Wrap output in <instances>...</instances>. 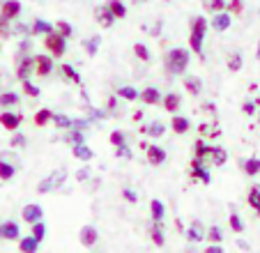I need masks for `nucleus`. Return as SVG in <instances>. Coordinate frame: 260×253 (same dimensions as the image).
<instances>
[{"mask_svg":"<svg viewBox=\"0 0 260 253\" xmlns=\"http://www.w3.org/2000/svg\"><path fill=\"white\" fill-rule=\"evenodd\" d=\"M242 65H244V58H242V53H233L231 58H228V69H231V72H240Z\"/></svg>","mask_w":260,"mask_h":253,"instance_id":"obj_37","label":"nucleus"},{"mask_svg":"<svg viewBox=\"0 0 260 253\" xmlns=\"http://www.w3.org/2000/svg\"><path fill=\"white\" fill-rule=\"evenodd\" d=\"M19 104V94L16 92H3L0 94V106H16Z\"/></svg>","mask_w":260,"mask_h":253,"instance_id":"obj_36","label":"nucleus"},{"mask_svg":"<svg viewBox=\"0 0 260 253\" xmlns=\"http://www.w3.org/2000/svg\"><path fill=\"white\" fill-rule=\"evenodd\" d=\"M134 3H138V5H141V3H147V0H134Z\"/></svg>","mask_w":260,"mask_h":253,"instance_id":"obj_58","label":"nucleus"},{"mask_svg":"<svg viewBox=\"0 0 260 253\" xmlns=\"http://www.w3.org/2000/svg\"><path fill=\"white\" fill-rule=\"evenodd\" d=\"M35 58H23L19 62V69H16V76H19V81H25V78L30 76V72H35Z\"/></svg>","mask_w":260,"mask_h":253,"instance_id":"obj_17","label":"nucleus"},{"mask_svg":"<svg viewBox=\"0 0 260 253\" xmlns=\"http://www.w3.org/2000/svg\"><path fill=\"white\" fill-rule=\"evenodd\" d=\"M134 53H136V58L143 60V62H147V60H150V49H147L145 44H141V42H138V44H134Z\"/></svg>","mask_w":260,"mask_h":253,"instance_id":"obj_38","label":"nucleus"},{"mask_svg":"<svg viewBox=\"0 0 260 253\" xmlns=\"http://www.w3.org/2000/svg\"><path fill=\"white\" fill-rule=\"evenodd\" d=\"M207 239H210V242H221V239H223V230H221L219 226H212V228L207 230Z\"/></svg>","mask_w":260,"mask_h":253,"instance_id":"obj_46","label":"nucleus"},{"mask_svg":"<svg viewBox=\"0 0 260 253\" xmlns=\"http://www.w3.org/2000/svg\"><path fill=\"white\" fill-rule=\"evenodd\" d=\"M189 67V51L182 49V46H175V49L168 51L166 55V69L168 74L177 76V74H184V69Z\"/></svg>","mask_w":260,"mask_h":253,"instance_id":"obj_1","label":"nucleus"},{"mask_svg":"<svg viewBox=\"0 0 260 253\" xmlns=\"http://www.w3.org/2000/svg\"><path fill=\"white\" fill-rule=\"evenodd\" d=\"M150 235H152V242L157 244V246H164V244H166V237H164V230H161V221H154Z\"/></svg>","mask_w":260,"mask_h":253,"instance_id":"obj_29","label":"nucleus"},{"mask_svg":"<svg viewBox=\"0 0 260 253\" xmlns=\"http://www.w3.org/2000/svg\"><path fill=\"white\" fill-rule=\"evenodd\" d=\"M19 235H21V228L16 221H3V224H0V237L3 239L14 242V239H19Z\"/></svg>","mask_w":260,"mask_h":253,"instance_id":"obj_8","label":"nucleus"},{"mask_svg":"<svg viewBox=\"0 0 260 253\" xmlns=\"http://www.w3.org/2000/svg\"><path fill=\"white\" fill-rule=\"evenodd\" d=\"M231 12H233V14H242V12H244V3H242V0H233V3H231Z\"/></svg>","mask_w":260,"mask_h":253,"instance_id":"obj_53","label":"nucleus"},{"mask_svg":"<svg viewBox=\"0 0 260 253\" xmlns=\"http://www.w3.org/2000/svg\"><path fill=\"white\" fill-rule=\"evenodd\" d=\"M171 126H173V132L175 134H187L189 126H191V122H189V117H184V115H175L171 120Z\"/></svg>","mask_w":260,"mask_h":253,"instance_id":"obj_18","label":"nucleus"},{"mask_svg":"<svg viewBox=\"0 0 260 253\" xmlns=\"http://www.w3.org/2000/svg\"><path fill=\"white\" fill-rule=\"evenodd\" d=\"M72 152H74V156H76V159H81V161H90V159L94 156V152L90 150L85 143H79V145H74Z\"/></svg>","mask_w":260,"mask_h":253,"instance_id":"obj_24","label":"nucleus"},{"mask_svg":"<svg viewBox=\"0 0 260 253\" xmlns=\"http://www.w3.org/2000/svg\"><path fill=\"white\" fill-rule=\"evenodd\" d=\"M184 88H187L189 94H201V88H203V81L198 76H184Z\"/></svg>","mask_w":260,"mask_h":253,"instance_id":"obj_22","label":"nucleus"},{"mask_svg":"<svg viewBox=\"0 0 260 253\" xmlns=\"http://www.w3.org/2000/svg\"><path fill=\"white\" fill-rule=\"evenodd\" d=\"M207 10H210L212 14L223 12V10H226V0H207Z\"/></svg>","mask_w":260,"mask_h":253,"instance_id":"obj_43","label":"nucleus"},{"mask_svg":"<svg viewBox=\"0 0 260 253\" xmlns=\"http://www.w3.org/2000/svg\"><path fill=\"white\" fill-rule=\"evenodd\" d=\"M55 30H60L64 37H72V35H74L72 23H67V21H58V23H55Z\"/></svg>","mask_w":260,"mask_h":253,"instance_id":"obj_47","label":"nucleus"},{"mask_svg":"<svg viewBox=\"0 0 260 253\" xmlns=\"http://www.w3.org/2000/svg\"><path fill=\"white\" fill-rule=\"evenodd\" d=\"M99 42H102V37H99V35H97V37H92V39H85V42H83L85 53H88V55H94V53H97Z\"/></svg>","mask_w":260,"mask_h":253,"instance_id":"obj_34","label":"nucleus"},{"mask_svg":"<svg viewBox=\"0 0 260 253\" xmlns=\"http://www.w3.org/2000/svg\"><path fill=\"white\" fill-rule=\"evenodd\" d=\"M64 180H67V171H64V168H58V171L49 173V175L37 184V191H40V194H51V191L60 189V186L64 184Z\"/></svg>","mask_w":260,"mask_h":253,"instance_id":"obj_2","label":"nucleus"},{"mask_svg":"<svg viewBox=\"0 0 260 253\" xmlns=\"http://www.w3.org/2000/svg\"><path fill=\"white\" fill-rule=\"evenodd\" d=\"M122 198L127 200V203H136L138 196H136V191L134 189H122Z\"/></svg>","mask_w":260,"mask_h":253,"instance_id":"obj_51","label":"nucleus"},{"mask_svg":"<svg viewBox=\"0 0 260 253\" xmlns=\"http://www.w3.org/2000/svg\"><path fill=\"white\" fill-rule=\"evenodd\" d=\"M212 159H214V164L216 166H223L228 161V152L223 150V147H212Z\"/></svg>","mask_w":260,"mask_h":253,"instance_id":"obj_33","label":"nucleus"},{"mask_svg":"<svg viewBox=\"0 0 260 253\" xmlns=\"http://www.w3.org/2000/svg\"><path fill=\"white\" fill-rule=\"evenodd\" d=\"M44 44H46V49L51 51V55H55V58H62V55L67 53V37H64L60 30H53V33L46 35Z\"/></svg>","mask_w":260,"mask_h":253,"instance_id":"obj_3","label":"nucleus"},{"mask_svg":"<svg viewBox=\"0 0 260 253\" xmlns=\"http://www.w3.org/2000/svg\"><path fill=\"white\" fill-rule=\"evenodd\" d=\"M53 25L49 23V21H42V19H35V23H32V35H49V33H53Z\"/></svg>","mask_w":260,"mask_h":253,"instance_id":"obj_28","label":"nucleus"},{"mask_svg":"<svg viewBox=\"0 0 260 253\" xmlns=\"http://www.w3.org/2000/svg\"><path fill=\"white\" fill-rule=\"evenodd\" d=\"M150 212H152V221H164L166 219V205H164L159 198H154L152 203H150Z\"/></svg>","mask_w":260,"mask_h":253,"instance_id":"obj_20","label":"nucleus"},{"mask_svg":"<svg viewBox=\"0 0 260 253\" xmlns=\"http://www.w3.org/2000/svg\"><path fill=\"white\" fill-rule=\"evenodd\" d=\"M191 168H193V177H196V180H201L203 184H210V182H212L210 171H207V168H203V159H201V156H196V159H193Z\"/></svg>","mask_w":260,"mask_h":253,"instance_id":"obj_12","label":"nucleus"},{"mask_svg":"<svg viewBox=\"0 0 260 253\" xmlns=\"http://www.w3.org/2000/svg\"><path fill=\"white\" fill-rule=\"evenodd\" d=\"M143 132L147 134V136H152V138H159L164 132H166V124L164 122H152V124H147L143 126Z\"/></svg>","mask_w":260,"mask_h":253,"instance_id":"obj_30","label":"nucleus"},{"mask_svg":"<svg viewBox=\"0 0 260 253\" xmlns=\"http://www.w3.org/2000/svg\"><path fill=\"white\" fill-rule=\"evenodd\" d=\"M180 102H182V97L177 92H168L166 97L161 99V104H164V108H166L168 113H175L177 108H180Z\"/></svg>","mask_w":260,"mask_h":253,"instance_id":"obj_19","label":"nucleus"},{"mask_svg":"<svg viewBox=\"0 0 260 253\" xmlns=\"http://www.w3.org/2000/svg\"><path fill=\"white\" fill-rule=\"evenodd\" d=\"M255 55H258V58H260V46H258V51H255Z\"/></svg>","mask_w":260,"mask_h":253,"instance_id":"obj_59","label":"nucleus"},{"mask_svg":"<svg viewBox=\"0 0 260 253\" xmlns=\"http://www.w3.org/2000/svg\"><path fill=\"white\" fill-rule=\"evenodd\" d=\"M118 97L127 99V102H136V99H141V92L132 85H122V88H118Z\"/></svg>","mask_w":260,"mask_h":253,"instance_id":"obj_27","label":"nucleus"},{"mask_svg":"<svg viewBox=\"0 0 260 253\" xmlns=\"http://www.w3.org/2000/svg\"><path fill=\"white\" fill-rule=\"evenodd\" d=\"M49 122H53V113L49 108H40V111L35 113V124L37 126H46Z\"/></svg>","mask_w":260,"mask_h":253,"instance_id":"obj_26","label":"nucleus"},{"mask_svg":"<svg viewBox=\"0 0 260 253\" xmlns=\"http://www.w3.org/2000/svg\"><path fill=\"white\" fill-rule=\"evenodd\" d=\"M53 124L60 126V129H72L74 126V120L67 115H62V113H53Z\"/></svg>","mask_w":260,"mask_h":253,"instance_id":"obj_31","label":"nucleus"},{"mask_svg":"<svg viewBox=\"0 0 260 253\" xmlns=\"http://www.w3.org/2000/svg\"><path fill=\"white\" fill-rule=\"evenodd\" d=\"M88 177H90V168H88V166H85V168H81V171L76 173V180H79V182H85Z\"/></svg>","mask_w":260,"mask_h":253,"instance_id":"obj_54","label":"nucleus"},{"mask_svg":"<svg viewBox=\"0 0 260 253\" xmlns=\"http://www.w3.org/2000/svg\"><path fill=\"white\" fill-rule=\"evenodd\" d=\"M21 216H23L25 224L32 226L35 221H42V216H44V209H42V205H37V203H28L23 209H21Z\"/></svg>","mask_w":260,"mask_h":253,"instance_id":"obj_4","label":"nucleus"},{"mask_svg":"<svg viewBox=\"0 0 260 253\" xmlns=\"http://www.w3.org/2000/svg\"><path fill=\"white\" fill-rule=\"evenodd\" d=\"M19 14H21V3H19V0H5V3H3V7H0V16H3V19H7V21L16 19Z\"/></svg>","mask_w":260,"mask_h":253,"instance_id":"obj_10","label":"nucleus"},{"mask_svg":"<svg viewBox=\"0 0 260 253\" xmlns=\"http://www.w3.org/2000/svg\"><path fill=\"white\" fill-rule=\"evenodd\" d=\"M10 145L12 147H23L25 145V136H23V134H14V136H12V141H10Z\"/></svg>","mask_w":260,"mask_h":253,"instance_id":"obj_50","label":"nucleus"},{"mask_svg":"<svg viewBox=\"0 0 260 253\" xmlns=\"http://www.w3.org/2000/svg\"><path fill=\"white\" fill-rule=\"evenodd\" d=\"M242 168H244V173L249 177H255L260 173V159L258 156H251V159H244L242 161Z\"/></svg>","mask_w":260,"mask_h":253,"instance_id":"obj_21","label":"nucleus"},{"mask_svg":"<svg viewBox=\"0 0 260 253\" xmlns=\"http://www.w3.org/2000/svg\"><path fill=\"white\" fill-rule=\"evenodd\" d=\"M14 175H16V168H14V166L0 159V180H12Z\"/></svg>","mask_w":260,"mask_h":253,"instance_id":"obj_32","label":"nucleus"},{"mask_svg":"<svg viewBox=\"0 0 260 253\" xmlns=\"http://www.w3.org/2000/svg\"><path fill=\"white\" fill-rule=\"evenodd\" d=\"M228 221H231V228L235 230V233H244V221L240 219V214H237V212H231Z\"/></svg>","mask_w":260,"mask_h":253,"instance_id":"obj_39","label":"nucleus"},{"mask_svg":"<svg viewBox=\"0 0 260 253\" xmlns=\"http://www.w3.org/2000/svg\"><path fill=\"white\" fill-rule=\"evenodd\" d=\"M23 92L28 94V97H40V94H42V90L37 88V85H32V83H30L28 78H25V81H23Z\"/></svg>","mask_w":260,"mask_h":253,"instance_id":"obj_44","label":"nucleus"},{"mask_svg":"<svg viewBox=\"0 0 260 253\" xmlns=\"http://www.w3.org/2000/svg\"><path fill=\"white\" fill-rule=\"evenodd\" d=\"M106 5H108V10L115 14V19H124V16H127V5H124L122 0H108Z\"/></svg>","mask_w":260,"mask_h":253,"instance_id":"obj_25","label":"nucleus"},{"mask_svg":"<svg viewBox=\"0 0 260 253\" xmlns=\"http://www.w3.org/2000/svg\"><path fill=\"white\" fill-rule=\"evenodd\" d=\"M207 154H212V147L207 145V143H203V141H198L196 143V156H207Z\"/></svg>","mask_w":260,"mask_h":253,"instance_id":"obj_48","label":"nucleus"},{"mask_svg":"<svg viewBox=\"0 0 260 253\" xmlns=\"http://www.w3.org/2000/svg\"><path fill=\"white\" fill-rule=\"evenodd\" d=\"M184 235H187L189 242H203V239L207 237L205 230H203V224H201V221H193V224L189 226V230H187Z\"/></svg>","mask_w":260,"mask_h":253,"instance_id":"obj_16","label":"nucleus"},{"mask_svg":"<svg viewBox=\"0 0 260 253\" xmlns=\"http://www.w3.org/2000/svg\"><path fill=\"white\" fill-rule=\"evenodd\" d=\"M166 3H168V0H166Z\"/></svg>","mask_w":260,"mask_h":253,"instance_id":"obj_60","label":"nucleus"},{"mask_svg":"<svg viewBox=\"0 0 260 253\" xmlns=\"http://www.w3.org/2000/svg\"><path fill=\"white\" fill-rule=\"evenodd\" d=\"M115 104H118V99L115 97H108V102H106V108L111 111V108H115Z\"/></svg>","mask_w":260,"mask_h":253,"instance_id":"obj_56","label":"nucleus"},{"mask_svg":"<svg viewBox=\"0 0 260 253\" xmlns=\"http://www.w3.org/2000/svg\"><path fill=\"white\" fill-rule=\"evenodd\" d=\"M161 99L164 97H161V92H159L157 88H145L141 92V102L145 104V106H154V104H159Z\"/></svg>","mask_w":260,"mask_h":253,"instance_id":"obj_15","label":"nucleus"},{"mask_svg":"<svg viewBox=\"0 0 260 253\" xmlns=\"http://www.w3.org/2000/svg\"><path fill=\"white\" fill-rule=\"evenodd\" d=\"M21 122H23V115H21V113H12V111L0 113V124L5 126V129H10V132H16L21 126Z\"/></svg>","mask_w":260,"mask_h":253,"instance_id":"obj_5","label":"nucleus"},{"mask_svg":"<svg viewBox=\"0 0 260 253\" xmlns=\"http://www.w3.org/2000/svg\"><path fill=\"white\" fill-rule=\"evenodd\" d=\"M145 150H147V161L152 166H159L166 161V150H164V147H159L152 143V145H145Z\"/></svg>","mask_w":260,"mask_h":253,"instance_id":"obj_11","label":"nucleus"},{"mask_svg":"<svg viewBox=\"0 0 260 253\" xmlns=\"http://www.w3.org/2000/svg\"><path fill=\"white\" fill-rule=\"evenodd\" d=\"M255 106H258L255 102H246L244 106H242V111H244L246 115H253V113H255Z\"/></svg>","mask_w":260,"mask_h":253,"instance_id":"obj_55","label":"nucleus"},{"mask_svg":"<svg viewBox=\"0 0 260 253\" xmlns=\"http://www.w3.org/2000/svg\"><path fill=\"white\" fill-rule=\"evenodd\" d=\"M207 19L205 16H196V19L191 21V35H198V37L205 39V33H207Z\"/></svg>","mask_w":260,"mask_h":253,"instance_id":"obj_23","label":"nucleus"},{"mask_svg":"<svg viewBox=\"0 0 260 253\" xmlns=\"http://www.w3.org/2000/svg\"><path fill=\"white\" fill-rule=\"evenodd\" d=\"M97 21H99V25H102V28H111V25L115 23V14L108 10V5L97 7Z\"/></svg>","mask_w":260,"mask_h":253,"instance_id":"obj_14","label":"nucleus"},{"mask_svg":"<svg viewBox=\"0 0 260 253\" xmlns=\"http://www.w3.org/2000/svg\"><path fill=\"white\" fill-rule=\"evenodd\" d=\"M40 239L35 237L32 233L28 235V237H21L19 239V248H21V253H37V248H40Z\"/></svg>","mask_w":260,"mask_h":253,"instance_id":"obj_13","label":"nucleus"},{"mask_svg":"<svg viewBox=\"0 0 260 253\" xmlns=\"http://www.w3.org/2000/svg\"><path fill=\"white\" fill-rule=\"evenodd\" d=\"M189 46H191L193 53L203 55V37H198V35H189Z\"/></svg>","mask_w":260,"mask_h":253,"instance_id":"obj_40","label":"nucleus"},{"mask_svg":"<svg viewBox=\"0 0 260 253\" xmlns=\"http://www.w3.org/2000/svg\"><path fill=\"white\" fill-rule=\"evenodd\" d=\"M233 19H231V12H216L214 16H212V28L216 30V33H226L228 28H231Z\"/></svg>","mask_w":260,"mask_h":253,"instance_id":"obj_6","label":"nucleus"},{"mask_svg":"<svg viewBox=\"0 0 260 253\" xmlns=\"http://www.w3.org/2000/svg\"><path fill=\"white\" fill-rule=\"evenodd\" d=\"M97 239H99V233H97V228H94V226H83V228H81L79 242L83 244V246L92 248L94 244H97Z\"/></svg>","mask_w":260,"mask_h":253,"instance_id":"obj_7","label":"nucleus"},{"mask_svg":"<svg viewBox=\"0 0 260 253\" xmlns=\"http://www.w3.org/2000/svg\"><path fill=\"white\" fill-rule=\"evenodd\" d=\"M118 156H120V159H132V150H129L127 143L118 147Z\"/></svg>","mask_w":260,"mask_h":253,"instance_id":"obj_52","label":"nucleus"},{"mask_svg":"<svg viewBox=\"0 0 260 253\" xmlns=\"http://www.w3.org/2000/svg\"><path fill=\"white\" fill-rule=\"evenodd\" d=\"M60 72L64 74V78H69V81H74V83H79V85H81V76H79V72H76L72 65H62V67H60Z\"/></svg>","mask_w":260,"mask_h":253,"instance_id":"obj_35","label":"nucleus"},{"mask_svg":"<svg viewBox=\"0 0 260 253\" xmlns=\"http://www.w3.org/2000/svg\"><path fill=\"white\" fill-rule=\"evenodd\" d=\"M67 141L72 143V145H79V143H83V134H81L79 126H72V132H69Z\"/></svg>","mask_w":260,"mask_h":253,"instance_id":"obj_42","label":"nucleus"},{"mask_svg":"<svg viewBox=\"0 0 260 253\" xmlns=\"http://www.w3.org/2000/svg\"><path fill=\"white\" fill-rule=\"evenodd\" d=\"M124 141H127V138H124L122 132H113V134H111V145H113V147L124 145Z\"/></svg>","mask_w":260,"mask_h":253,"instance_id":"obj_49","label":"nucleus"},{"mask_svg":"<svg viewBox=\"0 0 260 253\" xmlns=\"http://www.w3.org/2000/svg\"><path fill=\"white\" fill-rule=\"evenodd\" d=\"M32 235H35L37 239H40V242L44 239V235H46V226H44V221H35V224H32Z\"/></svg>","mask_w":260,"mask_h":253,"instance_id":"obj_45","label":"nucleus"},{"mask_svg":"<svg viewBox=\"0 0 260 253\" xmlns=\"http://www.w3.org/2000/svg\"><path fill=\"white\" fill-rule=\"evenodd\" d=\"M249 205L260 212V189H258V186H253V189L249 191Z\"/></svg>","mask_w":260,"mask_h":253,"instance_id":"obj_41","label":"nucleus"},{"mask_svg":"<svg viewBox=\"0 0 260 253\" xmlns=\"http://www.w3.org/2000/svg\"><path fill=\"white\" fill-rule=\"evenodd\" d=\"M35 72L40 76H49L53 72V58L51 55H35Z\"/></svg>","mask_w":260,"mask_h":253,"instance_id":"obj_9","label":"nucleus"},{"mask_svg":"<svg viewBox=\"0 0 260 253\" xmlns=\"http://www.w3.org/2000/svg\"><path fill=\"white\" fill-rule=\"evenodd\" d=\"M237 246H240V248H249V244H246L244 239H237Z\"/></svg>","mask_w":260,"mask_h":253,"instance_id":"obj_57","label":"nucleus"}]
</instances>
